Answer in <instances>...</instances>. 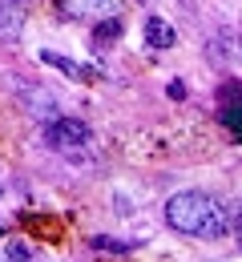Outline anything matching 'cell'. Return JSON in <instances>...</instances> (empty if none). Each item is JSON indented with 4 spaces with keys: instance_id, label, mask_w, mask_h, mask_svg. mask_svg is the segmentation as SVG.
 Returning a JSON list of instances; mask_svg holds the SVG:
<instances>
[{
    "instance_id": "obj_1",
    "label": "cell",
    "mask_w": 242,
    "mask_h": 262,
    "mask_svg": "<svg viewBox=\"0 0 242 262\" xmlns=\"http://www.w3.org/2000/svg\"><path fill=\"white\" fill-rule=\"evenodd\" d=\"M166 222L190 238H222V234H230V210L218 198L186 190L166 202Z\"/></svg>"
},
{
    "instance_id": "obj_2",
    "label": "cell",
    "mask_w": 242,
    "mask_h": 262,
    "mask_svg": "<svg viewBox=\"0 0 242 262\" xmlns=\"http://www.w3.org/2000/svg\"><path fill=\"white\" fill-rule=\"evenodd\" d=\"M45 145L49 149H57L61 158H69V162H85L89 158V149H93V133L85 121H73V117H57V121H49L45 125Z\"/></svg>"
},
{
    "instance_id": "obj_3",
    "label": "cell",
    "mask_w": 242,
    "mask_h": 262,
    "mask_svg": "<svg viewBox=\"0 0 242 262\" xmlns=\"http://www.w3.org/2000/svg\"><path fill=\"white\" fill-rule=\"evenodd\" d=\"M206 57L218 69H242V36L238 33H214L206 40Z\"/></svg>"
},
{
    "instance_id": "obj_4",
    "label": "cell",
    "mask_w": 242,
    "mask_h": 262,
    "mask_svg": "<svg viewBox=\"0 0 242 262\" xmlns=\"http://www.w3.org/2000/svg\"><path fill=\"white\" fill-rule=\"evenodd\" d=\"M25 33V8L16 0H0V40L4 45H16Z\"/></svg>"
},
{
    "instance_id": "obj_5",
    "label": "cell",
    "mask_w": 242,
    "mask_h": 262,
    "mask_svg": "<svg viewBox=\"0 0 242 262\" xmlns=\"http://www.w3.org/2000/svg\"><path fill=\"white\" fill-rule=\"evenodd\" d=\"M20 97H25V109H29L33 117L57 121V97H53L49 89H20Z\"/></svg>"
},
{
    "instance_id": "obj_6",
    "label": "cell",
    "mask_w": 242,
    "mask_h": 262,
    "mask_svg": "<svg viewBox=\"0 0 242 262\" xmlns=\"http://www.w3.org/2000/svg\"><path fill=\"white\" fill-rule=\"evenodd\" d=\"M65 4H69V8H65L69 16H97V20H109L121 0H65Z\"/></svg>"
},
{
    "instance_id": "obj_7",
    "label": "cell",
    "mask_w": 242,
    "mask_h": 262,
    "mask_svg": "<svg viewBox=\"0 0 242 262\" xmlns=\"http://www.w3.org/2000/svg\"><path fill=\"white\" fill-rule=\"evenodd\" d=\"M40 61H45V65H57L65 77H73V81H101V73H89L85 65H77V61L61 57V53H53V49H45V53H40Z\"/></svg>"
},
{
    "instance_id": "obj_8",
    "label": "cell",
    "mask_w": 242,
    "mask_h": 262,
    "mask_svg": "<svg viewBox=\"0 0 242 262\" xmlns=\"http://www.w3.org/2000/svg\"><path fill=\"white\" fill-rule=\"evenodd\" d=\"M145 40H149L153 49H173V45H178V33H173L170 20H162V16H149V20H145Z\"/></svg>"
},
{
    "instance_id": "obj_9",
    "label": "cell",
    "mask_w": 242,
    "mask_h": 262,
    "mask_svg": "<svg viewBox=\"0 0 242 262\" xmlns=\"http://www.w3.org/2000/svg\"><path fill=\"white\" fill-rule=\"evenodd\" d=\"M218 121H222V129H230L234 141H242V101L222 105V109H218Z\"/></svg>"
},
{
    "instance_id": "obj_10",
    "label": "cell",
    "mask_w": 242,
    "mask_h": 262,
    "mask_svg": "<svg viewBox=\"0 0 242 262\" xmlns=\"http://www.w3.org/2000/svg\"><path fill=\"white\" fill-rule=\"evenodd\" d=\"M117 36H121V20H117V16H109V20H97V29H93V45H97V49H109V45H117Z\"/></svg>"
},
{
    "instance_id": "obj_11",
    "label": "cell",
    "mask_w": 242,
    "mask_h": 262,
    "mask_svg": "<svg viewBox=\"0 0 242 262\" xmlns=\"http://www.w3.org/2000/svg\"><path fill=\"white\" fill-rule=\"evenodd\" d=\"M4 262H36V254L25 246V242H8V254H4Z\"/></svg>"
},
{
    "instance_id": "obj_12",
    "label": "cell",
    "mask_w": 242,
    "mask_h": 262,
    "mask_svg": "<svg viewBox=\"0 0 242 262\" xmlns=\"http://www.w3.org/2000/svg\"><path fill=\"white\" fill-rule=\"evenodd\" d=\"M93 250H113V254H125L129 242H117V238H93Z\"/></svg>"
},
{
    "instance_id": "obj_13",
    "label": "cell",
    "mask_w": 242,
    "mask_h": 262,
    "mask_svg": "<svg viewBox=\"0 0 242 262\" xmlns=\"http://www.w3.org/2000/svg\"><path fill=\"white\" fill-rule=\"evenodd\" d=\"M166 93H170L173 101H182V97H186V85H182V81H170V85H166Z\"/></svg>"
},
{
    "instance_id": "obj_14",
    "label": "cell",
    "mask_w": 242,
    "mask_h": 262,
    "mask_svg": "<svg viewBox=\"0 0 242 262\" xmlns=\"http://www.w3.org/2000/svg\"><path fill=\"white\" fill-rule=\"evenodd\" d=\"M234 238H238V242H242V210H238V214H234Z\"/></svg>"
},
{
    "instance_id": "obj_15",
    "label": "cell",
    "mask_w": 242,
    "mask_h": 262,
    "mask_svg": "<svg viewBox=\"0 0 242 262\" xmlns=\"http://www.w3.org/2000/svg\"><path fill=\"white\" fill-rule=\"evenodd\" d=\"M36 262H45V258H36Z\"/></svg>"
},
{
    "instance_id": "obj_16",
    "label": "cell",
    "mask_w": 242,
    "mask_h": 262,
    "mask_svg": "<svg viewBox=\"0 0 242 262\" xmlns=\"http://www.w3.org/2000/svg\"><path fill=\"white\" fill-rule=\"evenodd\" d=\"M0 262H4V258H0Z\"/></svg>"
}]
</instances>
